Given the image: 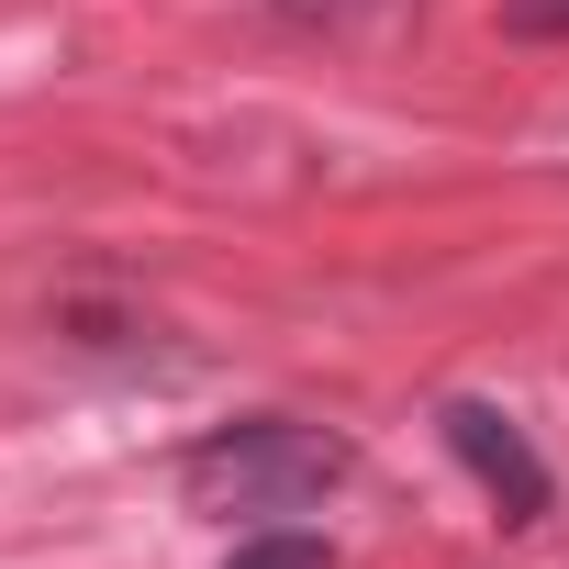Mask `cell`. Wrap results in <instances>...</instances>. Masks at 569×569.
<instances>
[{
	"label": "cell",
	"mask_w": 569,
	"mask_h": 569,
	"mask_svg": "<svg viewBox=\"0 0 569 569\" xmlns=\"http://www.w3.org/2000/svg\"><path fill=\"white\" fill-rule=\"evenodd\" d=\"M347 436L302 425V413H246V425H212L190 458H179V491L190 513H223V525H268V513H302L347 480Z\"/></svg>",
	"instance_id": "obj_1"
},
{
	"label": "cell",
	"mask_w": 569,
	"mask_h": 569,
	"mask_svg": "<svg viewBox=\"0 0 569 569\" xmlns=\"http://www.w3.org/2000/svg\"><path fill=\"white\" fill-rule=\"evenodd\" d=\"M436 425H447V447L469 458V480L502 502V525H536V513H547V469H536V447H525L491 402H447Z\"/></svg>",
	"instance_id": "obj_2"
},
{
	"label": "cell",
	"mask_w": 569,
	"mask_h": 569,
	"mask_svg": "<svg viewBox=\"0 0 569 569\" xmlns=\"http://www.w3.org/2000/svg\"><path fill=\"white\" fill-rule=\"evenodd\" d=\"M257 12L279 34H313V46H380V34H402L425 12V0H257Z\"/></svg>",
	"instance_id": "obj_3"
},
{
	"label": "cell",
	"mask_w": 569,
	"mask_h": 569,
	"mask_svg": "<svg viewBox=\"0 0 569 569\" xmlns=\"http://www.w3.org/2000/svg\"><path fill=\"white\" fill-rule=\"evenodd\" d=\"M223 569H336V547H325V536H257V547H234Z\"/></svg>",
	"instance_id": "obj_4"
},
{
	"label": "cell",
	"mask_w": 569,
	"mask_h": 569,
	"mask_svg": "<svg viewBox=\"0 0 569 569\" xmlns=\"http://www.w3.org/2000/svg\"><path fill=\"white\" fill-rule=\"evenodd\" d=\"M513 34H569V0H502Z\"/></svg>",
	"instance_id": "obj_5"
}]
</instances>
